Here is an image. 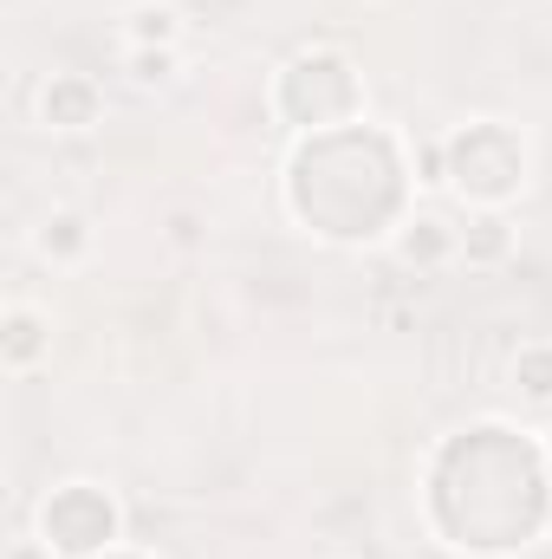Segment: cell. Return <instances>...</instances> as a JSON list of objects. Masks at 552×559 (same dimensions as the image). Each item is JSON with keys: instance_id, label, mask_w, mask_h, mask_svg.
I'll return each mask as SVG.
<instances>
[{"instance_id": "cell-8", "label": "cell", "mask_w": 552, "mask_h": 559, "mask_svg": "<svg viewBox=\"0 0 552 559\" xmlns=\"http://www.w3.org/2000/svg\"><path fill=\"white\" fill-rule=\"evenodd\" d=\"M131 66H137V79H143V85H156V79H169V66H176V59H169V52H137Z\"/></svg>"}, {"instance_id": "cell-1", "label": "cell", "mask_w": 552, "mask_h": 559, "mask_svg": "<svg viewBox=\"0 0 552 559\" xmlns=\"http://www.w3.org/2000/svg\"><path fill=\"white\" fill-rule=\"evenodd\" d=\"M124 39H131L137 52H169V39H176V7H137L131 26H124Z\"/></svg>"}, {"instance_id": "cell-5", "label": "cell", "mask_w": 552, "mask_h": 559, "mask_svg": "<svg viewBox=\"0 0 552 559\" xmlns=\"http://www.w3.org/2000/svg\"><path fill=\"white\" fill-rule=\"evenodd\" d=\"M7 332H13V338H7V358H13V365H26V358H33V345H39V319H33V312H13V319H7Z\"/></svg>"}, {"instance_id": "cell-4", "label": "cell", "mask_w": 552, "mask_h": 559, "mask_svg": "<svg viewBox=\"0 0 552 559\" xmlns=\"http://www.w3.org/2000/svg\"><path fill=\"white\" fill-rule=\"evenodd\" d=\"M39 248H46V254H52V248H59V254H79V248H85V222H79V215H52L46 235H39Z\"/></svg>"}, {"instance_id": "cell-3", "label": "cell", "mask_w": 552, "mask_h": 559, "mask_svg": "<svg viewBox=\"0 0 552 559\" xmlns=\"http://www.w3.org/2000/svg\"><path fill=\"white\" fill-rule=\"evenodd\" d=\"M442 254H448L442 222H416L410 235H404V261H442Z\"/></svg>"}, {"instance_id": "cell-7", "label": "cell", "mask_w": 552, "mask_h": 559, "mask_svg": "<svg viewBox=\"0 0 552 559\" xmlns=\"http://www.w3.org/2000/svg\"><path fill=\"white\" fill-rule=\"evenodd\" d=\"M520 378H527L533 397H552V352H527L520 358Z\"/></svg>"}, {"instance_id": "cell-2", "label": "cell", "mask_w": 552, "mask_h": 559, "mask_svg": "<svg viewBox=\"0 0 552 559\" xmlns=\"http://www.w3.org/2000/svg\"><path fill=\"white\" fill-rule=\"evenodd\" d=\"M46 118L65 124V131L85 124V118H92V92H85V85H52V92H46Z\"/></svg>"}, {"instance_id": "cell-6", "label": "cell", "mask_w": 552, "mask_h": 559, "mask_svg": "<svg viewBox=\"0 0 552 559\" xmlns=\"http://www.w3.org/2000/svg\"><path fill=\"white\" fill-rule=\"evenodd\" d=\"M468 254H475V261H501V254H507V228H501L494 215H488V222H475V241H468Z\"/></svg>"}]
</instances>
